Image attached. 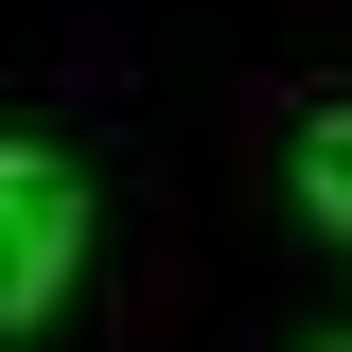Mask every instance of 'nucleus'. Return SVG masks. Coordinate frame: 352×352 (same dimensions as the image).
Returning a JSON list of instances; mask_svg holds the SVG:
<instances>
[{"label":"nucleus","mask_w":352,"mask_h":352,"mask_svg":"<svg viewBox=\"0 0 352 352\" xmlns=\"http://www.w3.org/2000/svg\"><path fill=\"white\" fill-rule=\"evenodd\" d=\"M88 264V176L71 141H0V335H36Z\"/></svg>","instance_id":"obj_1"},{"label":"nucleus","mask_w":352,"mask_h":352,"mask_svg":"<svg viewBox=\"0 0 352 352\" xmlns=\"http://www.w3.org/2000/svg\"><path fill=\"white\" fill-rule=\"evenodd\" d=\"M300 212L352 247V106H317V124H300Z\"/></svg>","instance_id":"obj_2"},{"label":"nucleus","mask_w":352,"mask_h":352,"mask_svg":"<svg viewBox=\"0 0 352 352\" xmlns=\"http://www.w3.org/2000/svg\"><path fill=\"white\" fill-rule=\"evenodd\" d=\"M335 352H352V335H335Z\"/></svg>","instance_id":"obj_3"}]
</instances>
